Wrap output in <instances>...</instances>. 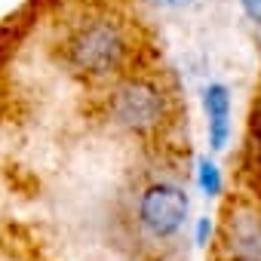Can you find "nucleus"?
Instances as JSON below:
<instances>
[{
    "label": "nucleus",
    "mask_w": 261,
    "mask_h": 261,
    "mask_svg": "<svg viewBox=\"0 0 261 261\" xmlns=\"http://www.w3.org/2000/svg\"><path fill=\"white\" fill-rule=\"evenodd\" d=\"M62 56L65 65L86 80L123 77L136 56L133 28L114 13H92L68 31Z\"/></svg>",
    "instance_id": "1"
},
{
    "label": "nucleus",
    "mask_w": 261,
    "mask_h": 261,
    "mask_svg": "<svg viewBox=\"0 0 261 261\" xmlns=\"http://www.w3.org/2000/svg\"><path fill=\"white\" fill-rule=\"evenodd\" d=\"M108 111L123 133L136 139H154L172 120V98L157 77L126 71L111 89Z\"/></svg>",
    "instance_id": "2"
},
{
    "label": "nucleus",
    "mask_w": 261,
    "mask_h": 261,
    "mask_svg": "<svg viewBox=\"0 0 261 261\" xmlns=\"http://www.w3.org/2000/svg\"><path fill=\"white\" fill-rule=\"evenodd\" d=\"M188 209H191V200H188L185 188H178L172 181H154L139 194L136 221L151 240L163 243V240H172L185 227Z\"/></svg>",
    "instance_id": "3"
},
{
    "label": "nucleus",
    "mask_w": 261,
    "mask_h": 261,
    "mask_svg": "<svg viewBox=\"0 0 261 261\" xmlns=\"http://www.w3.org/2000/svg\"><path fill=\"white\" fill-rule=\"evenodd\" d=\"M221 261H261V206L252 200H233L224 209L218 227Z\"/></svg>",
    "instance_id": "4"
},
{
    "label": "nucleus",
    "mask_w": 261,
    "mask_h": 261,
    "mask_svg": "<svg viewBox=\"0 0 261 261\" xmlns=\"http://www.w3.org/2000/svg\"><path fill=\"white\" fill-rule=\"evenodd\" d=\"M206 108V126H209V145L212 151H221L230 139V95L221 83H212L203 95Z\"/></svg>",
    "instance_id": "5"
},
{
    "label": "nucleus",
    "mask_w": 261,
    "mask_h": 261,
    "mask_svg": "<svg viewBox=\"0 0 261 261\" xmlns=\"http://www.w3.org/2000/svg\"><path fill=\"white\" fill-rule=\"evenodd\" d=\"M197 181H200V188H203V194H209V197H215V194H221V172H218V166L212 163V160H200V166H197Z\"/></svg>",
    "instance_id": "6"
},
{
    "label": "nucleus",
    "mask_w": 261,
    "mask_h": 261,
    "mask_svg": "<svg viewBox=\"0 0 261 261\" xmlns=\"http://www.w3.org/2000/svg\"><path fill=\"white\" fill-rule=\"evenodd\" d=\"M209 237H212V221L209 218H200L197 221V246H206Z\"/></svg>",
    "instance_id": "7"
},
{
    "label": "nucleus",
    "mask_w": 261,
    "mask_h": 261,
    "mask_svg": "<svg viewBox=\"0 0 261 261\" xmlns=\"http://www.w3.org/2000/svg\"><path fill=\"white\" fill-rule=\"evenodd\" d=\"M243 4H246V10H249V13L261 22V0H243Z\"/></svg>",
    "instance_id": "8"
},
{
    "label": "nucleus",
    "mask_w": 261,
    "mask_h": 261,
    "mask_svg": "<svg viewBox=\"0 0 261 261\" xmlns=\"http://www.w3.org/2000/svg\"><path fill=\"white\" fill-rule=\"evenodd\" d=\"M154 4H163V7H181V4H188V0H154Z\"/></svg>",
    "instance_id": "9"
}]
</instances>
